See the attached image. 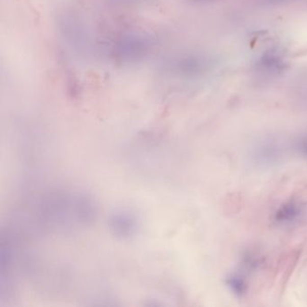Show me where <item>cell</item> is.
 Segmentation results:
<instances>
[{"label": "cell", "mask_w": 307, "mask_h": 307, "mask_svg": "<svg viewBox=\"0 0 307 307\" xmlns=\"http://www.w3.org/2000/svg\"><path fill=\"white\" fill-rule=\"evenodd\" d=\"M284 57L277 50H269L261 55L256 63V70L264 76H276L286 69Z\"/></svg>", "instance_id": "1"}, {"label": "cell", "mask_w": 307, "mask_h": 307, "mask_svg": "<svg viewBox=\"0 0 307 307\" xmlns=\"http://www.w3.org/2000/svg\"><path fill=\"white\" fill-rule=\"evenodd\" d=\"M271 1H281V0H271Z\"/></svg>", "instance_id": "3"}, {"label": "cell", "mask_w": 307, "mask_h": 307, "mask_svg": "<svg viewBox=\"0 0 307 307\" xmlns=\"http://www.w3.org/2000/svg\"><path fill=\"white\" fill-rule=\"evenodd\" d=\"M196 3H203V2H209V1H213V0H192Z\"/></svg>", "instance_id": "2"}]
</instances>
